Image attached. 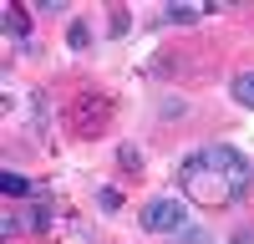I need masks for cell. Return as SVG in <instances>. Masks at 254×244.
I'll return each instance as SVG.
<instances>
[{
	"label": "cell",
	"mask_w": 254,
	"mask_h": 244,
	"mask_svg": "<svg viewBox=\"0 0 254 244\" xmlns=\"http://www.w3.org/2000/svg\"><path fill=\"white\" fill-rule=\"evenodd\" d=\"M178 188L198 209H234L254 188V163L229 142H208L178 163Z\"/></svg>",
	"instance_id": "1"
},
{
	"label": "cell",
	"mask_w": 254,
	"mask_h": 244,
	"mask_svg": "<svg viewBox=\"0 0 254 244\" xmlns=\"http://www.w3.org/2000/svg\"><path fill=\"white\" fill-rule=\"evenodd\" d=\"M137 224H142L147 234H178L183 224H188V209H183V198H173V193H158V198H147V203H142Z\"/></svg>",
	"instance_id": "2"
},
{
	"label": "cell",
	"mask_w": 254,
	"mask_h": 244,
	"mask_svg": "<svg viewBox=\"0 0 254 244\" xmlns=\"http://www.w3.org/2000/svg\"><path fill=\"white\" fill-rule=\"evenodd\" d=\"M107 97H97V92H76V102H71V122H76V132L81 137H97L102 127H107Z\"/></svg>",
	"instance_id": "3"
},
{
	"label": "cell",
	"mask_w": 254,
	"mask_h": 244,
	"mask_svg": "<svg viewBox=\"0 0 254 244\" xmlns=\"http://www.w3.org/2000/svg\"><path fill=\"white\" fill-rule=\"evenodd\" d=\"M229 97H234L239 107H249V112H254V71H239L234 81H229Z\"/></svg>",
	"instance_id": "4"
},
{
	"label": "cell",
	"mask_w": 254,
	"mask_h": 244,
	"mask_svg": "<svg viewBox=\"0 0 254 244\" xmlns=\"http://www.w3.org/2000/svg\"><path fill=\"white\" fill-rule=\"evenodd\" d=\"M5 31H10V41H31V15L20 5H10L5 10Z\"/></svg>",
	"instance_id": "5"
},
{
	"label": "cell",
	"mask_w": 254,
	"mask_h": 244,
	"mask_svg": "<svg viewBox=\"0 0 254 244\" xmlns=\"http://www.w3.org/2000/svg\"><path fill=\"white\" fill-rule=\"evenodd\" d=\"M66 46H71V51H87V46H92L87 20H71V26H66Z\"/></svg>",
	"instance_id": "6"
},
{
	"label": "cell",
	"mask_w": 254,
	"mask_h": 244,
	"mask_svg": "<svg viewBox=\"0 0 254 244\" xmlns=\"http://www.w3.org/2000/svg\"><path fill=\"white\" fill-rule=\"evenodd\" d=\"M168 239H173V244H214V234H208V229H193V224H183V229L168 234Z\"/></svg>",
	"instance_id": "7"
},
{
	"label": "cell",
	"mask_w": 254,
	"mask_h": 244,
	"mask_svg": "<svg viewBox=\"0 0 254 244\" xmlns=\"http://www.w3.org/2000/svg\"><path fill=\"white\" fill-rule=\"evenodd\" d=\"M117 163H122V173H142V153L132 148V142H122V148H117Z\"/></svg>",
	"instance_id": "8"
},
{
	"label": "cell",
	"mask_w": 254,
	"mask_h": 244,
	"mask_svg": "<svg viewBox=\"0 0 254 244\" xmlns=\"http://www.w3.org/2000/svg\"><path fill=\"white\" fill-rule=\"evenodd\" d=\"M198 15H203V5H168V20H173V26H193Z\"/></svg>",
	"instance_id": "9"
},
{
	"label": "cell",
	"mask_w": 254,
	"mask_h": 244,
	"mask_svg": "<svg viewBox=\"0 0 254 244\" xmlns=\"http://www.w3.org/2000/svg\"><path fill=\"white\" fill-rule=\"evenodd\" d=\"M0 188H5L10 198H26V193H31V183L20 178V173H5V178H0Z\"/></svg>",
	"instance_id": "10"
},
{
	"label": "cell",
	"mask_w": 254,
	"mask_h": 244,
	"mask_svg": "<svg viewBox=\"0 0 254 244\" xmlns=\"http://www.w3.org/2000/svg\"><path fill=\"white\" fill-rule=\"evenodd\" d=\"M26 224H31V229H46V224H51V203H31Z\"/></svg>",
	"instance_id": "11"
},
{
	"label": "cell",
	"mask_w": 254,
	"mask_h": 244,
	"mask_svg": "<svg viewBox=\"0 0 254 244\" xmlns=\"http://www.w3.org/2000/svg\"><path fill=\"white\" fill-rule=\"evenodd\" d=\"M97 203H102V214H117V209H122V193H117V188H102Z\"/></svg>",
	"instance_id": "12"
},
{
	"label": "cell",
	"mask_w": 254,
	"mask_h": 244,
	"mask_svg": "<svg viewBox=\"0 0 254 244\" xmlns=\"http://www.w3.org/2000/svg\"><path fill=\"white\" fill-rule=\"evenodd\" d=\"M229 244H254V229H234V234H229Z\"/></svg>",
	"instance_id": "13"
}]
</instances>
